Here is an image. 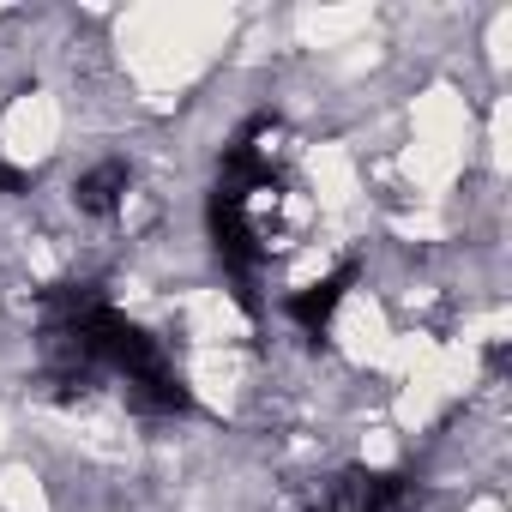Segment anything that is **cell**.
Listing matches in <instances>:
<instances>
[{
  "mask_svg": "<svg viewBox=\"0 0 512 512\" xmlns=\"http://www.w3.org/2000/svg\"><path fill=\"white\" fill-rule=\"evenodd\" d=\"M127 404L145 410V416H187V410H193L187 386H181L169 368H163V374H145V380H127Z\"/></svg>",
  "mask_w": 512,
  "mask_h": 512,
  "instance_id": "3",
  "label": "cell"
},
{
  "mask_svg": "<svg viewBox=\"0 0 512 512\" xmlns=\"http://www.w3.org/2000/svg\"><path fill=\"white\" fill-rule=\"evenodd\" d=\"M350 284H356V266L332 272L326 284H308V290H302V296L290 302V314H296V320H302L308 332H320V326H326V320L338 314V302H344V290H350Z\"/></svg>",
  "mask_w": 512,
  "mask_h": 512,
  "instance_id": "4",
  "label": "cell"
},
{
  "mask_svg": "<svg viewBox=\"0 0 512 512\" xmlns=\"http://www.w3.org/2000/svg\"><path fill=\"white\" fill-rule=\"evenodd\" d=\"M13 187H19V175H13L7 163H0V193H13Z\"/></svg>",
  "mask_w": 512,
  "mask_h": 512,
  "instance_id": "6",
  "label": "cell"
},
{
  "mask_svg": "<svg viewBox=\"0 0 512 512\" xmlns=\"http://www.w3.org/2000/svg\"><path fill=\"white\" fill-rule=\"evenodd\" d=\"M404 500L398 476H374V470H344L338 476V506L332 512H386Z\"/></svg>",
  "mask_w": 512,
  "mask_h": 512,
  "instance_id": "2",
  "label": "cell"
},
{
  "mask_svg": "<svg viewBox=\"0 0 512 512\" xmlns=\"http://www.w3.org/2000/svg\"><path fill=\"white\" fill-rule=\"evenodd\" d=\"M211 235H217V253H223L235 272H253V266H260V247H253V229H247L235 193H211Z\"/></svg>",
  "mask_w": 512,
  "mask_h": 512,
  "instance_id": "1",
  "label": "cell"
},
{
  "mask_svg": "<svg viewBox=\"0 0 512 512\" xmlns=\"http://www.w3.org/2000/svg\"><path fill=\"white\" fill-rule=\"evenodd\" d=\"M121 193H127V163H97V169L79 175V187H73L79 211H91V217H109V211L121 205Z\"/></svg>",
  "mask_w": 512,
  "mask_h": 512,
  "instance_id": "5",
  "label": "cell"
}]
</instances>
